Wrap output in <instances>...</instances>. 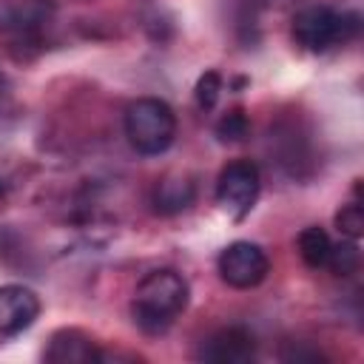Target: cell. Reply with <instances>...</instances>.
<instances>
[{
	"mask_svg": "<svg viewBox=\"0 0 364 364\" xmlns=\"http://www.w3.org/2000/svg\"><path fill=\"white\" fill-rule=\"evenodd\" d=\"M188 299H191V287L182 273L171 267L154 270L134 290V301H131L134 324L148 336H159L188 307Z\"/></svg>",
	"mask_w": 364,
	"mask_h": 364,
	"instance_id": "1",
	"label": "cell"
},
{
	"mask_svg": "<svg viewBox=\"0 0 364 364\" xmlns=\"http://www.w3.org/2000/svg\"><path fill=\"white\" fill-rule=\"evenodd\" d=\"M125 136L142 156L165 154L176 136V114L165 100L139 97L125 108Z\"/></svg>",
	"mask_w": 364,
	"mask_h": 364,
	"instance_id": "2",
	"label": "cell"
},
{
	"mask_svg": "<svg viewBox=\"0 0 364 364\" xmlns=\"http://www.w3.org/2000/svg\"><path fill=\"white\" fill-rule=\"evenodd\" d=\"M358 31V14L336 11L330 6H307L293 17V40L310 54H324L327 48L347 43Z\"/></svg>",
	"mask_w": 364,
	"mask_h": 364,
	"instance_id": "3",
	"label": "cell"
},
{
	"mask_svg": "<svg viewBox=\"0 0 364 364\" xmlns=\"http://www.w3.org/2000/svg\"><path fill=\"white\" fill-rule=\"evenodd\" d=\"M259 188H262V173L256 162L236 159V162H228L216 179V199L233 219H245L256 205Z\"/></svg>",
	"mask_w": 364,
	"mask_h": 364,
	"instance_id": "4",
	"label": "cell"
},
{
	"mask_svg": "<svg viewBox=\"0 0 364 364\" xmlns=\"http://www.w3.org/2000/svg\"><path fill=\"white\" fill-rule=\"evenodd\" d=\"M216 267H219V276L225 284H230L236 290H250L264 282V276L270 270V259L256 242H230L219 253Z\"/></svg>",
	"mask_w": 364,
	"mask_h": 364,
	"instance_id": "5",
	"label": "cell"
},
{
	"mask_svg": "<svg viewBox=\"0 0 364 364\" xmlns=\"http://www.w3.org/2000/svg\"><path fill=\"white\" fill-rule=\"evenodd\" d=\"M40 316V299L31 287L6 284L0 287V336H17L28 330Z\"/></svg>",
	"mask_w": 364,
	"mask_h": 364,
	"instance_id": "6",
	"label": "cell"
},
{
	"mask_svg": "<svg viewBox=\"0 0 364 364\" xmlns=\"http://www.w3.org/2000/svg\"><path fill=\"white\" fill-rule=\"evenodd\" d=\"M253 355H256V338L247 327H222L199 350V358L213 364H245Z\"/></svg>",
	"mask_w": 364,
	"mask_h": 364,
	"instance_id": "7",
	"label": "cell"
},
{
	"mask_svg": "<svg viewBox=\"0 0 364 364\" xmlns=\"http://www.w3.org/2000/svg\"><path fill=\"white\" fill-rule=\"evenodd\" d=\"M46 358L51 364H91V361H102V353L97 350V344L80 333V330H60L51 336Z\"/></svg>",
	"mask_w": 364,
	"mask_h": 364,
	"instance_id": "8",
	"label": "cell"
},
{
	"mask_svg": "<svg viewBox=\"0 0 364 364\" xmlns=\"http://www.w3.org/2000/svg\"><path fill=\"white\" fill-rule=\"evenodd\" d=\"M193 196H196L193 182H188L185 176H168V179H162V182L156 185V191H154V208H156L159 213L171 216V213H179V210H185V208H191Z\"/></svg>",
	"mask_w": 364,
	"mask_h": 364,
	"instance_id": "9",
	"label": "cell"
},
{
	"mask_svg": "<svg viewBox=\"0 0 364 364\" xmlns=\"http://www.w3.org/2000/svg\"><path fill=\"white\" fill-rule=\"evenodd\" d=\"M296 245H299V256H301V262L307 267H324L327 264V256H330L333 242H330V236H327L324 228H318V225L304 228L299 233V242Z\"/></svg>",
	"mask_w": 364,
	"mask_h": 364,
	"instance_id": "10",
	"label": "cell"
},
{
	"mask_svg": "<svg viewBox=\"0 0 364 364\" xmlns=\"http://www.w3.org/2000/svg\"><path fill=\"white\" fill-rule=\"evenodd\" d=\"M247 131H250V122H247V114H245L242 108L228 111V114L216 122V128H213L216 139H219V142H228V145L242 142V139L247 136Z\"/></svg>",
	"mask_w": 364,
	"mask_h": 364,
	"instance_id": "11",
	"label": "cell"
},
{
	"mask_svg": "<svg viewBox=\"0 0 364 364\" xmlns=\"http://www.w3.org/2000/svg\"><path fill=\"white\" fill-rule=\"evenodd\" d=\"M327 264L336 276H350L355 267H358V245L355 239H347V242H338L330 247V256H327Z\"/></svg>",
	"mask_w": 364,
	"mask_h": 364,
	"instance_id": "12",
	"label": "cell"
},
{
	"mask_svg": "<svg viewBox=\"0 0 364 364\" xmlns=\"http://www.w3.org/2000/svg\"><path fill=\"white\" fill-rule=\"evenodd\" d=\"M219 94H222V77H219V71H205L196 80V105L202 111H210L219 102Z\"/></svg>",
	"mask_w": 364,
	"mask_h": 364,
	"instance_id": "13",
	"label": "cell"
},
{
	"mask_svg": "<svg viewBox=\"0 0 364 364\" xmlns=\"http://www.w3.org/2000/svg\"><path fill=\"white\" fill-rule=\"evenodd\" d=\"M336 228H338L347 239H355V242H358V236L364 233V210H361V205H358V202L344 205V208L336 213Z\"/></svg>",
	"mask_w": 364,
	"mask_h": 364,
	"instance_id": "14",
	"label": "cell"
},
{
	"mask_svg": "<svg viewBox=\"0 0 364 364\" xmlns=\"http://www.w3.org/2000/svg\"><path fill=\"white\" fill-rule=\"evenodd\" d=\"M6 91H9V82H6V77H3V71H0V102H3Z\"/></svg>",
	"mask_w": 364,
	"mask_h": 364,
	"instance_id": "15",
	"label": "cell"
},
{
	"mask_svg": "<svg viewBox=\"0 0 364 364\" xmlns=\"http://www.w3.org/2000/svg\"><path fill=\"white\" fill-rule=\"evenodd\" d=\"M3 193H6V185H3V179H0V196H3Z\"/></svg>",
	"mask_w": 364,
	"mask_h": 364,
	"instance_id": "16",
	"label": "cell"
}]
</instances>
